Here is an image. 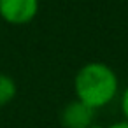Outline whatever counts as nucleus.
<instances>
[{
  "instance_id": "obj_4",
  "label": "nucleus",
  "mask_w": 128,
  "mask_h": 128,
  "mask_svg": "<svg viewBox=\"0 0 128 128\" xmlns=\"http://www.w3.org/2000/svg\"><path fill=\"white\" fill-rule=\"evenodd\" d=\"M18 96V82L12 76L0 72V107L9 105Z\"/></svg>"
},
{
  "instance_id": "obj_3",
  "label": "nucleus",
  "mask_w": 128,
  "mask_h": 128,
  "mask_svg": "<svg viewBox=\"0 0 128 128\" xmlns=\"http://www.w3.org/2000/svg\"><path fill=\"white\" fill-rule=\"evenodd\" d=\"M95 123V110L79 100L68 102L60 112V124L63 128H91Z\"/></svg>"
},
{
  "instance_id": "obj_1",
  "label": "nucleus",
  "mask_w": 128,
  "mask_h": 128,
  "mask_svg": "<svg viewBox=\"0 0 128 128\" xmlns=\"http://www.w3.org/2000/svg\"><path fill=\"white\" fill-rule=\"evenodd\" d=\"M76 100L93 110L110 105L119 96V77L104 62H88L74 76Z\"/></svg>"
},
{
  "instance_id": "obj_2",
  "label": "nucleus",
  "mask_w": 128,
  "mask_h": 128,
  "mask_svg": "<svg viewBox=\"0 0 128 128\" xmlns=\"http://www.w3.org/2000/svg\"><path fill=\"white\" fill-rule=\"evenodd\" d=\"M39 0H0V20L12 26H25L39 14Z\"/></svg>"
},
{
  "instance_id": "obj_6",
  "label": "nucleus",
  "mask_w": 128,
  "mask_h": 128,
  "mask_svg": "<svg viewBox=\"0 0 128 128\" xmlns=\"http://www.w3.org/2000/svg\"><path fill=\"white\" fill-rule=\"evenodd\" d=\"M107 128H128V121H124V119H121V121H114V123H110Z\"/></svg>"
},
{
  "instance_id": "obj_5",
  "label": "nucleus",
  "mask_w": 128,
  "mask_h": 128,
  "mask_svg": "<svg viewBox=\"0 0 128 128\" xmlns=\"http://www.w3.org/2000/svg\"><path fill=\"white\" fill-rule=\"evenodd\" d=\"M119 109H121L123 119L128 121V84H126L124 90L119 93Z\"/></svg>"
}]
</instances>
